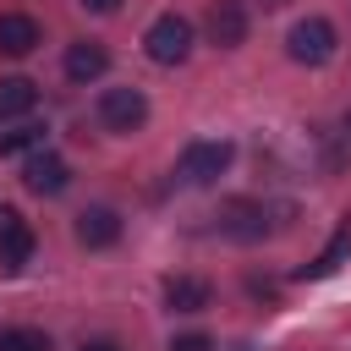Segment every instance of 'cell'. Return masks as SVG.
Returning <instances> with one entry per match:
<instances>
[{
	"label": "cell",
	"instance_id": "6da1fadb",
	"mask_svg": "<svg viewBox=\"0 0 351 351\" xmlns=\"http://www.w3.org/2000/svg\"><path fill=\"white\" fill-rule=\"evenodd\" d=\"M143 49H148V60H159V66H181V60L192 55V22L176 16V11L154 16V27L143 33Z\"/></svg>",
	"mask_w": 351,
	"mask_h": 351
},
{
	"label": "cell",
	"instance_id": "7a4b0ae2",
	"mask_svg": "<svg viewBox=\"0 0 351 351\" xmlns=\"http://www.w3.org/2000/svg\"><path fill=\"white\" fill-rule=\"evenodd\" d=\"M230 159H236V148L225 143V137H203V143H186L181 148V181H192V186H208V181H219L225 170H230Z\"/></svg>",
	"mask_w": 351,
	"mask_h": 351
},
{
	"label": "cell",
	"instance_id": "3957f363",
	"mask_svg": "<svg viewBox=\"0 0 351 351\" xmlns=\"http://www.w3.org/2000/svg\"><path fill=\"white\" fill-rule=\"evenodd\" d=\"M143 121H148L143 88H104L99 93V126L104 132H137Z\"/></svg>",
	"mask_w": 351,
	"mask_h": 351
},
{
	"label": "cell",
	"instance_id": "277c9868",
	"mask_svg": "<svg viewBox=\"0 0 351 351\" xmlns=\"http://www.w3.org/2000/svg\"><path fill=\"white\" fill-rule=\"evenodd\" d=\"M291 60H302V66H324L329 55H335V22H324V16H302L296 27H291Z\"/></svg>",
	"mask_w": 351,
	"mask_h": 351
},
{
	"label": "cell",
	"instance_id": "5b68a950",
	"mask_svg": "<svg viewBox=\"0 0 351 351\" xmlns=\"http://www.w3.org/2000/svg\"><path fill=\"white\" fill-rule=\"evenodd\" d=\"M219 230H225L230 241H263L269 208H263L258 197H225V203H219Z\"/></svg>",
	"mask_w": 351,
	"mask_h": 351
},
{
	"label": "cell",
	"instance_id": "8992f818",
	"mask_svg": "<svg viewBox=\"0 0 351 351\" xmlns=\"http://www.w3.org/2000/svg\"><path fill=\"white\" fill-rule=\"evenodd\" d=\"M22 186L38 192V197H60V192L71 186V165H66L60 154L38 148V154H27V165H22Z\"/></svg>",
	"mask_w": 351,
	"mask_h": 351
},
{
	"label": "cell",
	"instance_id": "52a82bcc",
	"mask_svg": "<svg viewBox=\"0 0 351 351\" xmlns=\"http://www.w3.org/2000/svg\"><path fill=\"white\" fill-rule=\"evenodd\" d=\"M33 258V225L22 219V208H0V269H27Z\"/></svg>",
	"mask_w": 351,
	"mask_h": 351
},
{
	"label": "cell",
	"instance_id": "ba28073f",
	"mask_svg": "<svg viewBox=\"0 0 351 351\" xmlns=\"http://www.w3.org/2000/svg\"><path fill=\"white\" fill-rule=\"evenodd\" d=\"M77 241L93 247V252H99V247H115V241H121V214L104 208V203L82 208V214H77Z\"/></svg>",
	"mask_w": 351,
	"mask_h": 351
},
{
	"label": "cell",
	"instance_id": "9c48e42d",
	"mask_svg": "<svg viewBox=\"0 0 351 351\" xmlns=\"http://www.w3.org/2000/svg\"><path fill=\"white\" fill-rule=\"evenodd\" d=\"M214 302V285L203 274H170L165 280V307L170 313H203Z\"/></svg>",
	"mask_w": 351,
	"mask_h": 351
},
{
	"label": "cell",
	"instance_id": "30bf717a",
	"mask_svg": "<svg viewBox=\"0 0 351 351\" xmlns=\"http://www.w3.org/2000/svg\"><path fill=\"white\" fill-rule=\"evenodd\" d=\"M208 38H214L219 49H236V44L247 38V5H241V0H214V5H208Z\"/></svg>",
	"mask_w": 351,
	"mask_h": 351
},
{
	"label": "cell",
	"instance_id": "8fae6325",
	"mask_svg": "<svg viewBox=\"0 0 351 351\" xmlns=\"http://www.w3.org/2000/svg\"><path fill=\"white\" fill-rule=\"evenodd\" d=\"M346 258H351V214H340L335 236H329V241H324V252H318V258L302 269V280H329V274H335Z\"/></svg>",
	"mask_w": 351,
	"mask_h": 351
},
{
	"label": "cell",
	"instance_id": "7c38bea8",
	"mask_svg": "<svg viewBox=\"0 0 351 351\" xmlns=\"http://www.w3.org/2000/svg\"><path fill=\"white\" fill-rule=\"evenodd\" d=\"M104 66H110V49L99 38H77L66 49V77L71 82H93V77H104Z\"/></svg>",
	"mask_w": 351,
	"mask_h": 351
},
{
	"label": "cell",
	"instance_id": "4fadbf2b",
	"mask_svg": "<svg viewBox=\"0 0 351 351\" xmlns=\"http://www.w3.org/2000/svg\"><path fill=\"white\" fill-rule=\"evenodd\" d=\"M38 44H44V33H38L33 16H22V11L0 16V55H33Z\"/></svg>",
	"mask_w": 351,
	"mask_h": 351
},
{
	"label": "cell",
	"instance_id": "5bb4252c",
	"mask_svg": "<svg viewBox=\"0 0 351 351\" xmlns=\"http://www.w3.org/2000/svg\"><path fill=\"white\" fill-rule=\"evenodd\" d=\"M38 104V88L27 77H0V115H27Z\"/></svg>",
	"mask_w": 351,
	"mask_h": 351
},
{
	"label": "cell",
	"instance_id": "9a60e30c",
	"mask_svg": "<svg viewBox=\"0 0 351 351\" xmlns=\"http://www.w3.org/2000/svg\"><path fill=\"white\" fill-rule=\"evenodd\" d=\"M38 143H44V126H33V121L0 132V154H38Z\"/></svg>",
	"mask_w": 351,
	"mask_h": 351
},
{
	"label": "cell",
	"instance_id": "2e32d148",
	"mask_svg": "<svg viewBox=\"0 0 351 351\" xmlns=\"http://www.w3.org/2000/svg\"><path fill=\"white\" fill-rule=\"evenodd\" d=\"M0 351H55L44 329H0Z\"/></svg>",
	"mask_w": 351,
	"mask_h": 351
},
{
	"label": "cell",
	"instance_id": "e0dca14e",
	"mask_svg": "<svg viewBox=\"0 0 351 351\" xmlns=\"http://www.w3.org/2000/svg\"><path fill=\"white\" fill-rule=\"evenodd\" d=\"M170 351H214V340H208V335H176Z\"/></svg>",
	"mask_w": 351,
	"mask_h": 351
},
{
	"label": "cell",
	"instance_id": "ac0fdd59",
	"mask_svg": "<svg viewBox=\"0 0 351 351\" xmlns=\"http://www.w3.org/2000/svg\"><path fill=\"white\" fill-rule=\"evenodd\" d=\"M88 11H121V0H82Z\"/></svg>",
	"mask_w": 351,
	"mask_h": 351
},
{
	"label": "cell",
	"instance_id": "d6986e66",
	"mask_svg": "<svg viewBox=\"0 0 351 351\" xmlns=\"http://www.w3.org/2000/svg\"><path fill=\"white\" fill-rule=\"evenodd\" d=\"M82 351H121V346H115V340H88Z\"/></svg>",
	"mask_w": 351,
	"mask_h": 351
},
{
	"label": "cell",
	"instance_id": "ffe728a7",
	"mask_svg": "<svg viewBox=\"0 0 351 351\" xmlns=\"http://www.w3.org/2000/svg\"><path fill=\"white\" fill-rule=\"evenodd\" d=\"M346 137H351V115H346Z\"/></svg>",
	"mask_w": 351,
	"mask_h": 351
}]
</instances>
